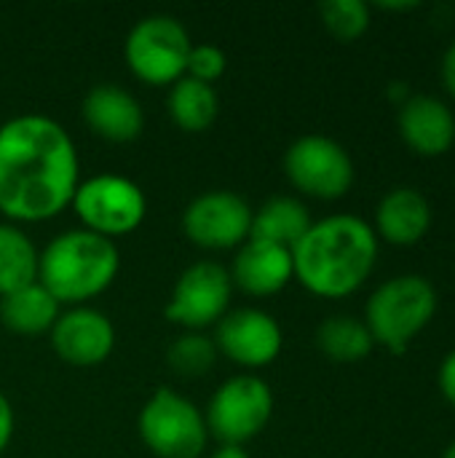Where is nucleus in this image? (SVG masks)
Returning <instances> with one entry per match:
<instances>
[{
    "label": "nucleus",
    "instance_id": "nucleus-5",
    "mask_svg": "<svg viewBox=\"0 0 455 458\" xmlns=\"http://www.w3.org/2000/svg\"><path fill=\"white\" fill-rule=\"evenodd\" d=\"M70 209L75 212L80 228L115 242L134 233L145 223L147 196L131 177L99 172L78 182Z\"/></svg>",
    "mask_w": 455,
    "mask_h": 458
},
{
    "label": "nucleus",
    "instance_id": "nucleus-8",
    "mask_svg": "<svg viewBox=\"0 0 455 458\" xmlns=\"http://www.w3.org/2000/svg\"><path fill=\"white\" fill-rule=\"evenodd\" d=\"M274 416V392L257 373L225 378L204 411L209 440L220 445H247L268 427Z\"/></svg>",
    "mask_w": 455,
    "mask_h": 458
},
{
    "label": "nucleus",
    "instance_id": "nucleus-13",
    "mask_svg": "<svg viewBox=\"0 0 455 458\" xmlns=\"http://www.w3.org/2000/svg\"><path fill=\"white\" fill-rule=\"evenodd\" d=\"M54 354L70 368H97L115 349V327L110 317L94 306L62 309L48 333Z\"/></svg>",
    "mask_w": 455,
    "mask_h": 458
},
{
    "label": "nucleus",
    "instance_id": "nucleus-14",
    "mask_svg": "<svg viewBox=\"0 0 455 458\" xmlns=\"http://www.w3.org/2000/svg\"><path fill=\"white\" fill-rule=\"evenodd\" d=\"M228 274H231L233 290H241L244 295H252V298L279 295L295 279L292 250L247 239L236 250L228 266Z\"/></svg>",
    "mask_w": 455,
    "mask_h": 458
},
{
    "label": "nucleus",
    "instance_id": "nucleus-25",
    "mask_svg": "<svg viewBox=\"0 0 455 458\" xmlns=\"http://www.w3.org/2000/svg\"><path fill=\"white\" fill-rule=\"evenodd\" d=\"M225 70H228V59H225L223 48H217L215 43H193V48L188 54V64H185L188 78L215 86L225 75Z\"/></svg>",
    "mask_w": 455,
    "mask_h": 458
},
{
    "label": "nucleus",
    "instance_id": "nucleus-10",
    "mask_svg": "<svg viewBox=\"0 0 455 458\" xmlns=\"http://www.w3.org/2000/svg\"><path fill=\"white\" fill-rule=\"evenodd\" d=\"M233 293L228 266L217 260H196L177 276L164 317L182 330L204 333L231 311Z\"/></svg>",
    "mask_w": 455,
    "mask_h": 458
},
{
    "label": "nucleus",
    "instance_id": "nucleus-2",
    "mask_svg": "<svg viewBox=\"0 0 455 458\" xmlns=\"http://www.w3.org/2000/svg\"><path fill=\"white\" fill-rule=\"evenodd\" d=\"M378 236L357 215H330L314 220L292 247L295 282L316 298L341 301L354 295L378 263Z\"/></svg>",
    "mask_w": 455,
    "mask_h": 458
},
{
    "label": "nucleus",
    "instance_id": "nucleus-6",
    "mask_svg": "<svg viewBox=\"0 0 455 458\" xmlns=\"http://www.w3.org/2000/svg\"><path fill=\"white\" fill-rule=\"evenodd\" d=\"M137 429L139 440L156 458H201L209 445L204 411L169 386L156 389L145 400Z\"/></svg>",
    "mask_w": 455,
    "mask_h": 458
},
{
    "label": "nucleus",
    "instance_id": "nucleus-3",
    "mask_svg": "<svg viewBox=\"0 0 455 458\" xmlns=\"http://www.w3.org/2000/svg\"><path fill=\"white\" fill-rule=\"evenodd\" d=\"M121 252L115 242L86 228L56 233L38 258V284L46 287L59 306H88L115 282Z\"/></svg>",
    "mask_w": 455,
    "mask_h": 458
},
{
    "label": "nucleus",
    "instance_id": "nucleus-15",
    "mask_svg": "<svg viewBox=\"0 0 455 458\" xmlns=\"http://www.w3.org/2000/svg\"><path fill=\"white\" fill-rule=\"evenodd\" d=\"M397 131L416 156L437 158L455 145V115L440 97L413 94L400 105Z\"/></svg>",
    "mask_w": 455,
    "mask_h": 458
},
{
    "label": "nucleus",
    "instance_id": "nucleus-16",
    "mask_svg": "<svg viewBox=\"0 0 455 458\" xmlns=\"http://www.w3.org/2000/svg\"><path fill=\"white\" fill-rule=\"evenodd\" d=\"M86 126L105 142H134L145 129V110L139 99L118 83H97L80 105Z\"/></svg>",
    "mask_w": 455,
    "mask_h": 458
},
{
    "label": "nucleus",
    "instance_id": "nucleus-18",
    "mask_svg": "<svg viewBox=\"0 0 455 458\" xmlns=\"http://www.w3.org/2000/svg\"><path fill=\"white\" fill-rule=\"evenodd\" d=\"M59 314H62V306L38 282L0 298V322L5 330L16 335H27V338L48 335Z\"/></svg>",
    "mask_w": 455,
    "mask_h": 458
},
{
    "label": "nucleus",
    "instance_id": "nucleus-27",
    "mask_svg": "<svg viewBox=\"0 0 455 458\" xmlns=\"http://www.w3.org/2000/svg\"><path fill=\"white\" fill-rule=\"evenodd\" d=\"M13 427H16V419H13L11 400L0 392V456L5 454V448L13 437Z\"/></svg>",
    "mask_w": 455,
    "mask_h": 458
},
{
    "label": "nucleus",
    "instance_id": "nucleus-21",
    "mask_svg": "<svg viewBox=\"0 0 455 458\" xmlns=\"http://www.w3.org/2000/svg\"><path fill=\"white\" fill-rule=\"evenodd\" d=\"M316 346L327 360H333L338 365H357L373 354L375 341L362 319H357L351 314H335L319 325Z\"/></svg>",
    "mask_w": 455,
    "mask_h": 458
},
{
    "label": "nucleus",
    "instance_id": "nucleus-12",
    "mask_svg": "<svg viewBox=\"0 0 455 458\" xmlns=\"http://www.w3.org/2000/svg\"><path fill=\"white\" fill-rule=\"evenodd\" d=\"M212 341L217 346V354L244 368V373H255L279 360L284 333L274 314L255 306H241L231 309L215 325Z\"/></svg>",
    "mask_w": 455,
    "mask_h": 458
},
{
    "label": "nucleus",
    "instance_id": "nucleus-9",
    "mask_svg": "<svg viewBox=\"0 0 455 458\" xmlns=\"http://www.w3.org/2000/svg\"><path fill=\"white\" fill-rule=\"evenodd\" d=\"M284 174L290 185L319 201L343 199L354 180V158L351 153L327 134H303L284 150Z\"/></svg>",
    "mask_w": 455,
    "mask_h": 458
},
{
    "label": "nucleus",
    "instance_id": "nucleus-17",
    "mask_svg": "<svg viewBox=\"0 0 455 458\" xmlns=\"http://www.w3.org/2000/svg\"><path fill=\"white\" fill-rule=\"evenodd\" d=\"M432 228V204L429 199L410 185L392 188L375 207L373 231L378 242L392 247H413L424 242Z\"/></svg>",
    "mask_w": 455,
    "mask_h": 458
},
{
    "label": "nucleus",
    "instance_id": "nucleus-11",
    "mask_svg": "<svg viewBox=\"0 0 455 458\" xmlns=\"http://www.w3.org/2000/svg\"><path fill=\"white\" fill-rule=\"evenodd\" d=\"M252 212L236 191H206L182 209V233L206 252H236L249 239Z\"/></svg>",
    "mask_w": 455,
    "mask_h": 458
},
{
    "label": "nucleus",
    "instance_id": "nucleus-4",
    "mask_svg": "<svg viewBox=\"0 0 455 458\" xmlns=\"http://www.w3.org/2000/svg\"><path fill=\"white\" fill-rule=\"evenodd\" d=\"M440 298L434 284L421 274L392 276L373 290L365 306V325L375 341L392 354H405L410 344L432 325Z\"/></svg>",
    "mask_w": 455,
    "mask_h": 458
},
{
    "label": "nucleus",
    "instance_id": "nucleus-19",
    "mask_svg": "<svg viewBox=\"0 0 455 458\" xmlns=\"http://www.w3.org/2000/svg\"><path fill=\"white\" fill-rule=\"evenodd\" d=\"M311 223H314L311 212L300 199H295V196H274V199L263 201L260 209L252 212L249 239L292 250L306 236Z\"/></svg>",
    "mask_w": 455,
    "mask_h": 458
},
{
    "label": "nucleus",
    "instance_id": "nucleus-22",
    "mask_svg": "<svg viewBox=\"0 0 455 458\" xmlns=\"http://www.w3.org/2000/svg\"><path fill=\"white\" fill-rule=\"evenodd\" d=\"M40 250L21 225L0 220V298L38 282Z\"/></svg>",
    "mask_w": 455,
    "mask_h": 458
},
{
    "label": "nucleus",
    "instance_id": "nucleus-28",
    "mask_svg": "<svg viewBox=\"0 0 455 458\" xmlns=\"http://www.w3.org/2000/svg\"><path fill=\"white\" fill-rule=\"evenodd\" d=\"M440 78H442V86L445 91L455 99V40L445 48L442 54V62H440Z\"/></svg>",
    "mask_w": 455,
    "mask_h": 458
},
{
    "label": "nucleus",
    "instance_id": "nucleus-20",
    "mask_svg": "<svg viewBox=\"0 0 455 458\" xmlns=\"http://www.w3.org/2000/svg\"><path fill=\"white\" fill-rule=\"evenodd\" d=\"M166 113L177 129H182L188 134H201V131L212 129V123L220 115L217 89L209 83H201L196 78L182 75L177 83L169 86Z\"/></svg>",
    "mask_w": 455,
    "mask_h": 458
},
{
    "label": "nucleus",
    "instance_id": "nucleus-23",
    "mask_svg": "<svg viewBox=\"0 0 455 458\" xmlns=\"http://www.w3.org/2000/svg\"><path fill=\"white\" fill-rule=\"evenodd\" d=\"M217 346L212 341V335L206 333H190L182 330V335H177L169 349H166V362L174 373L185 376V378H196L204 376L215 368L217 362Z\"/></svg>",
    "mask_w": 455,
    "mask_h": 458
},
{
    "label": "nucleus",
    "instance_id": "nucleus-1",
    "mask_svg": "<svg viewBox=\"0 0 455 458\" xmlns=\"http://www.w3.org/2000/svg\"><path fill=\"white\" fill-rule=\"evenodd\" d=\"M80 182L70 131L43 115L21 113L0 123V215L16 225L59 217Z\"/></svg>",
    "mask_w": 455,
    "mask_h": 458
},
{
    "label": "nucleus",
    "instance_id": "nucleus-31",
    "mask_svg": "<svg viewBox=\"0 0 455 458\" xmlns=\"http://www.w3.org/2000/svg\"><path fill=\"white\" fill-rule=\"evenodd\" d=\"M440 458H455V440L448 445V448H445V451H442V456Z\"/></svg>",
    "mask_w": 455,
    "mask_h": 458
},
{
    "label": "nucleus",
    "instance_id": "nucleus-29",
    "mask_svg": "<svg viewBox=\"0 0 455 458\" xmlns=\"http://www.w3.org/2000/svg\"><path fill=\"white\" fill-rule=\"evenodd\" d=\"M209 458H252L249 456V451L244 448V445H217Z\"/></svg>",
    "mask_w": 455,
    "mask_h": 458
},
{
    "label": "nucleus",
    "instance_id": "nucleus-24",
    "mask_svg": "<svg viewBox=\"0 0 455 458\" xmlns=\"http://www.w3.org/2000/svg\"><path fill=\"white\" fill-rule=\"evenodd\" d=\"M319 16L324 30L343 43L359 40L373 21L370 5L362 0H327L319 5Z\"/></svg>",
    "mask_w": 455,
    "mask_h": 458
},
{
    "label": "nucleus",
    "instance_id": "nucleus-7",
    "mask_svg": "<svg viewBox=\"0 0 455 458\" xmlns=\"http://www.w3.org/2000/svg\"><path fill=\"white\" fill-rule=\"evenodd\" d=\"M193 40L185 24L169 13L142 16L123 40L129 72L147 86H172L185 75Z\"/></svg>",
    "mask_w": 455,
    "mask_h": 458
},
{
    "label": "nucleus",
    "instance_id": "nucleus-30",
    "mask_svg": "<svg viewBox=\"0 0 455 458\" xmlns=\"http://www.w3.org/2000/svg\"><path fill=\"white\" fill-rule=\"evenodd\" d=\"M378 8L381 11H416L418 8V3H378Z\"/></svg>",
    "mask_w": 455,
    "mask_h": 458
},
{
    "label": "nucleus",
    "instance_id": "nucleus-26",
    "mask_svg": "<svg viewBox=\"0 0 455 458\" xmlns=\"http://www.w3.org/2000/svg\"><path fill=\"white\" fill-rule=\"evenodd\" d=\"M437 386H440V394L445 397V403L455 411V349L440 362V370H437Z\"/></svg>",
    "mask_w": 455,
    "mask_h": 458
}]
</instances>
